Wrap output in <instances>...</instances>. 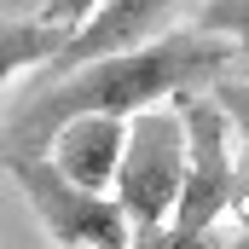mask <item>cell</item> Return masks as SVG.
Here are the masks:
<instances>
[{
  "mask_svg": "<svg viewBox=\"0 0 249 249\" xmlns=\"http://www.w3.org/2000/svg\"><path fill=\"white\" fill-rule=\"evenodd\" d=\"M238 47L209 35V29H174L168 41H151L139 53H116L87 70H70L58 81H41L23 105H12L6 116V157H47L53 139L81 116H116L133 122L145 110H157L162 99H191V93H214L232 75Z\"/></svg>",
  "mask_w": 249,
  "mask_h": 249,
  "instance_id": "obj_1",
  "label": "cell"
},
{
  "mask_svg": "<svg viewBox=\"0 0 249 249\" xmlns=\"http://www.w3.org/2000/svg\"><path fill=\"white\" fill-rule=\"evenodd\" d=\"M186 174H191V139H186L180 110H145V116L127 122V157H122V180H116V203L127 209L133 232L174 226Z\"/></svg>",
  "mask_w": 249,
  "mask_h": 249,
  "instance_id": "obj_2",
  "label": "cell"
},
{
  "mask_svg": "<svg viewBox=\"0 0 249 249\" xmlns=\"http://www.w3.org/2000/svg\"><path fill=\"white\" fill-rule=\"evenodd\" d=\"M6 174L23 186L29 209L41 214L58 249H133V220L116 197L81 191L53 168V157H6Z\"/></svg>",
  "mask_w": 249,
  "mask_h": 249,
  "instance_id": "obj_3",
  "label": "cell"
},
{
  "mask_svg": "<svg viewBox=\"0 0 249 249\" xmlns=\"http://www.w3.org/2000/svg\"><path fill=\"white\" fill-rule=\"evenodd\" d=\"M180 122L191 139V174L180 191V209H174V226L180 232H214L232 209H238V162L226 157V110L209 99V93H191L174 99Z\"/></svg>",
  "mask_w": 249,
  "mask_h": 249,
  "instance_id": "obj_4",
  "label": "cell"
},
{
  "mask_svg": "<svg viewBox=\"0 0 249 249\" xmlns=\"http://www.w3.org/2000/svg\"><path fill=\"white\" fill-rule=\"evenodd\" d=\"M186 6L191 0H105L93 12V23L70 41V53L47 70V81H58L70 70H87V64H99V58H116V53H139L151 41H168L174 35V18Z\"/></svg>",
  "mask_w": 249,
  "mask_h": 249,
  "instance_id": "obj_5",
  "label": "cell"
},
{
  "mask_svg": "<svg viewBox=\"0 0 249 249\" xmlns=\"http://www.w3.org/2000/svg\"><path fill=\"white\" fill-rule=\"evenodd\" d=\"M53 168H58L64 180H75L81 191H105L122 180V157H127V122L116 116H81V122H70L53 139Z\"/></svg>",
  "mask_w": 249,
  "mask_h": 249,
  "instance_id": "obj_6",
  "label": "cell"
},
{
  "mask_svg": "<svg viewBox=\"0 0 249 249\" xmlns=\"http://www.w3.org/2000/svg\"><path fill=\"white\" fill-rule=\"evenodd\" d=\"M70 29L58 23H41V18H6V53H0V81H18L29 64L53 70V64L70 53Z\"/></svg>",
  "mask_w": 249,
  "mask_h": 249,
  "instance_id": "obj_7",
  "label": "cell"
},
{
  "mask_svg": "<svg viewBox=\"0 0 249 249\" xmlns=\"http://www.w3.org/2000/svg\"><path fill=\"white\" fill-rule=\"evenodd\" d=\"M191 23L209 29V35H220V41H232V47L249 58V0H203Z\"/></svg>",
  "mask_w": 249,
  "mask_h": 249,
  "instance_id": "obj_8",
  "label": "cell"
},
{
  "mask_svg": "<svg viewBox=\"0 0 249 249\" xmlns=\"http://www.w3.org/2000/svg\"><path fill=\"white\" fill-rule=\"evenodd\" d=\"M238 232L214 226V232H180V226H157V232H133V249H232Z\"/></svg>",
  "mask_w": 249,
  "mask_h": 249,
  "instance_id": "obj_9",
  "label": "cell"
},
{
  "mask_svg": "<svg viewBox=\"0 0 249 249\" xmlns=\"http://www.w3.org/2000/svg\"><path fill=\"white\" fill-rule=\"evenodd\" d=\"M209 99H214V105L226 110V122L238 127V139L249 145V81H244V75H226V81H220V87H214Z\"/></svg>",
  "mask_w": 249,
  "mask_h": 249,
  "instance_id": "obj_10",
  "label": "cell"
},
{
  "mask_svg": "<svg viewBox=\"0 0 249 249\" xmlns=\"http://www.w3.org/2000/svg\"><path fill=\"white\" fill-rule=\"evenodd\" d=\"M99 6H105V0H41L35 18H41V23H58V29H70V35H81Z\"/></svg>",
  "mask_w": 249,
  "mask_h": 249,
  "instance_id": "obj_11",
  "label": "cell"
},
{
  "mask_svg": "<svg viewBox=\"0 0 249 249\" xmlns=\"http://www.w3.org/2000/svg\"><path fill=\"white\" fill-rule=\"evenodd\" d=\"M232 214H238V232H249V157L238 162V209Z\"/></svg>",
  "mask_w": 249,
  "mask_h": 249,
  "instance_id": "obj_12",
  "label": "cell"
},
{
  "mask_svg": "<svg viewBox=\"0 0 249 249\" xmlns=\"http://www.w3.org/2000/svg\"><path fill=\"white\" fill-rule=\"evenodd\" d=\"M232 249H249V232H238V238H232Z\"/></svg>",
  "mask_w": 249,
  "mask_h": 249,
  "instance_id": "obj_13",
  "label": "cell"
}]
</instances>
